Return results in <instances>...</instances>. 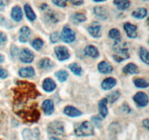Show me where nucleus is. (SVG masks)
<instances>
[{"label":"nucleus","instance_id":"obj_13","mask_svg":"<svg viewBox=\"0 0 149 140\" xmlns=\"http://www.w3.org/2000/svg\"><path fill=\"white\" fill-rule=\"evenodd\" d=\"M20 37L19 39L21 42H26L29 40L31 35V30L27 26H23L20 30Z\"/></svg>","mask_w":149,"mask_h":140},{"label":"nucleus","instance_id":"obj_39","mask_svg":"<svg viewBox=\"0 0 149 140\" xmlns=\"http://www.w3.org/2000/svg\"><path fill=\"white\" fill-rule=\"evenodd\" d=\"M7 75H8L7 71L5 69H4L0 68V79L6 78L7 77Z\"/></svg>","mask_w":149,"mask_h":140},{"label":"nucleus","instance_id":"obj_17","mask_svg":"<svg viewBox=\"0 0 149 140\" xmlns=\"http://www.w3.org/2000/svg\"><path fill=\"white\" fill-rule=\"evenodd\" d=\"M98 70L100 72L103 74H109L113 71V67L106 61H102L98 64Z\"/></svg>","mask_w":149,"mask_h":140},{"label":"nucleus","instance_id":"obj_45","mask_svg":"<svg viewBox=\"0 0 149 140\" xmlns=\"http://www.w3.org/2000/svg\"><path fill=\"white\" fill-rule=\"evenodd\" d=\"M49 140H61V139H59L58 138H55V137H52V138H50V139Z\"/></svg>","mask_w":149,"mask_h":140},{"label":"nucleus","instance_id":"obj_4","mask_svg":"<svg viewBox=\"0 0 149 140\" xmlns=\"http://www.w3.org/2000/svg\"><path fill=\"white\" fill-rule=\"evenodd\" d=\"M47 131L49 134L53 135H62L64 133V127L61 122L54 121L49 124Z\"/></svg>","mask_w":149,"mask_h":140},{"label":"nucleus","instance_id":"obj_36","mask_svg":"<svg viewBox=\"0 0 149 140\" xmlns=\"http://www.w3.org/2000/svg\"><path fill=\"white\" fill-rule=\"evenodd\" d=\"M50 40L52 43H55V42H58L60 40V35L59 33L58 32H53L52 34L50 35Z\"/></svg>","mask_w":149,"mask_h":140},{"label":"nucleus","instance_id":"obj_19","mask_svg":"<svg viewBox=\"0 0 149 140\" xmlns=\"http://www.w3.org/2000/svg\"><path fill=\"white\" fill-rule=\"evenodd\" d=\"M64 113L70 117H77L81 115V112L77 108L71 106H68L64 109Z\"/></svg>","mask_w":149,"mask_h":140},{"label":"nucleus","instance_id":"obj_11","mask_svg":"<svg viewBox=\"0 0 149 140\" xmlns=\"http://www.w3.org/2000/svg\"><path fill=\"white\" fill-rule=\"evenodd\" d=\"M100 25L97 22H93L88 28V31L93 37H99L100 36Z\"/></svg>","mask_w":149,"mask_h":140},{"label":"nucleus","instance_id":"obj_41","mask_svg":"<svg viewBox=\"0 0 149 140\" xmlns=\"http://www.w3.org/2000/svg\"><path fill=\"white\" fill-rule=\"evenodd\" d=\"M7 3H8V0H0V11L5 8Z\"/></svg>","mask_w":149,"mask_h":140},{"label":"nucleus","instance_id":"obj_2","mask_svg":"<svg viewBox=\"0 0 149 140\" xmlns=\"http://www.w3.org/2000/svg\"><path fill=\"white\" fill-rule=\"evenodd\" d=\"M115 54L113 55V58L117 62H122L124 60L127 59L129 58V52H128L127 48H126V45L121 42V39L119 41H116L113 45Z\"/></svg>","mask_w":149,"mask_h":140},{"label":"nucleus","instance_id":"obj_20","mask_svg":"<svg viewBox=\"0 0 149 140\" xmlns=\"http://www.w3.org/2000/svg\"><path fill=\"white\" fill-rule=\"evenodd\" d=\"M34 69L32 67H25L19 70V74L23 77H31L34 75Z\"/></svg>","mask_w":149,"mask_h":140},{"label":"nucleus","instance_id":"obj_29","mask_svg":"<svg viewBox=\"0 0 149 140\" xmlns=\"http://www.w3.org/2000/svg\"><path fill=\"white\" fill-rule=\"evenodd\" d=\"M109 36L115 41H119L121 39V34L119 30L116 29H112L109 32Z\"/></svg>","mask_w":149,"mask_h":140},{"label":"nucleus","instance_id":"obj_9","mask_svg":"<svg viewBox=\"0 0 149 140\" xmlns=\"http://www.w3.org/2000/svg\"><path fill=\"white\" fill-rule=\"evenodd\" d=\"M33 52L29 49H23L21 50V52L20 54V59L22 62L23 63H31L33 61Z\"/></svg>","mask_w":149,"mask_h":140},{"label":"nucleus","instance_id":"obj_27","mask_svg":"<svg viewBox=\"0 0 149 140\" xmlns=\"http://www.w3.org/2000/svg\"><path fill=\"white\" fill-rule=\"evenodd\" d=\"M39 66L42 69H49L53 66V63L48 58H45L39 61Z\"/></svg>","mask_w":149,"mask_h":140},{"label":"nucleus","instance_id":"obj_43","mask_svg":"<svg viewBox=\"0 0 149 140\" xmlns=\"http://www.w3.org/2000/svg\"><path fill=\"white\" fill-rule=\"evenodd\" d=\"M148 125H149V121H148V119H146V120H143V126L145 127V128H146V129H148V128H149Z\"/></svg>","mask_w":149,"mask_h":140},{"label":"nucleus","instance_id":"obj_12","mask_svg":"<svg viewBox=\"0 0 149 140\" xmlns=\"http://www.w3.org/2000/svg\"><path fill=\"white\" fill-rule=\"evenodd\" d=\"M42 109H43L44 112L47 115H49L52 114L54 111V104L53 102L50 99L45 100L42 104Z\"/></svg>","mask_w":149,"mask_h":140},{"label":"nucleus","instance_id":"obj_5","mask_svg":"<svg viewBox=\"0 0 149 140\" xmlns=\"http://www.w3.org/2000/svg\"><path fill=\"white\" fill-rule=\"evenodd\" d=\"M22 135L24 140H39V131L37 128H26L23 131Z\"/></svg>","mask_w":149,"mask_h":140},{"label":"nucleus","instance_id":"obj_22","mask_svg":"<svg viewBox=\"0 0 149 140\" xmlns=\"http://www.w3.org/2000/svg\"><path fill=\"white\" fill-rule=\"evenodd\" d=\"M113 4L119 10H125L130 7V2L129 0H113Z\"/></svg>","mask_w":149,"mask_h":140},{"label":"nucleus","instance_id":"obj_1","mask_svg":"<svg viewBox=\"0 0 149 140\" xmlns=\"http://www.w3.org/2000/svg\"><path fill=\"white\" fill-rule=\"evenodd\" d=\"M13 110L25 123H35L39 119L40 112L36 99L39 92L36 86L26 81H17L13 89Z\"/></svg>","mask_w":149,"mask_h":140},{"label":"nucleus","instance_id":"obj_7","mask_svg":"<svg viewBox=\"0 0 149 140\" xmlns=\"http://www.w3.org/2000/svg\"><path fill=\"white\" fill-rule=\"evenodd\" d=\"M55 55L60 61H65L69 58L68 49L64 46H58L55 48Z\"/></svg>","mask_w":149,"mask_h":140},{"label":"nucleus","instance_id":"obj_28","mask_svg":"<svg viewBox=\"0 0 149 140\" xmlns=\"http://www.w3.org/2000/svg\"><path fill=\"white\" fill-rule=\"evenodd\" d=\"M140 56H141V59L146 63V64H149V55H148V51L145 48H141V51H140Z\"/></svg>","mask_w":149,"mask_h":140},{"label":"nucleus","instance_id":"obj_25","mask_svg":"<svg viewBox=\"0 0 149 140\" xmlns=\"http://www.w3.org/2000/svg\"><path fill=\"white\" fill-rule=\"evenodd\" d=\"M24 10H25V13H26V17L28 18V19H29V20L33 21V20H34L35 19H36V15H35V13H33V10H32L31 7V6L29 5V4H25Z\"/></svg>","mask_w":149,"mask_h":140},{"label":"nucleus","instance_id":"obj_40","mask_svg":"<svg viewBox=\"0 0 149 140\" xmlns=\"http://www.w3.org/2000/svg\"><path fill=\"white\" fill-rule=\"evenodd\" d=\"M7 42V36L2 32H0V45L4 44Z\"/></svg>","mask_w":149,"mask_h":140},{"label":"nucleus","instance_id":"obj_8","mask_svg":"<svg viewBox=\"0 0 149 140\" xmlns=\"http://www.w3.org/2000/svg\"><path fill=\"white\" fill-rule=\"evenodd\" d=\"M133 99L135 103L141 107L146 106L148 103V96L145 93H143V92H139L137 94H135Z\"/></svg>","mask_w":149,"mask_h":140},{"label":"nucleus","instance_id":"obj_24","mask_svg":"<svg viewBox=\"0 0 149 140\" xmlns=\"http://www.w3.org/2000/svg\"><path fill=\"white\" fill-rule=\"evenodd\" d=\"M123 71L126 74H137L138 73V68L135 64H128L123 69Z\"/></svg>","mask_w":149,"mask_h":140},{"label":"nucleus","instance_id":"obj_37","mask_svg":"<svg viewBox=\"0 0 149 140\" xmlns=\"http://www.w3.org/2000/svg\"><path fill=\"white\" fill-rule=\"evenodd\" d=\"M67 1H68V0H52V2H53L55 5L61 7H65L67 4Z\"/></svg>","mask_w":149,"mask_h":140},{"label":"nucleus","instance_id":"obj_35","mask_svg":"<svg viewBox=\"0 0 149 140\" xmlns=\"http://www.w3.org/2000/svg\"><path fill=\"white\" fill-rule=\"evenodd\" d=\"M73 18L75 20H77V22H83L84 20H86V17L83 14H81V13H76V14L74 15L73 16Z\"/></svg>","mask_w":149,"mask_h":140},{"label":"nucleus","instance_id":"obj_38","mask_svg":"<svg viewBox=\"0 0 149 140\" xmlns=\"http://www.w3.org/2000/svg\"><path fill=\"white\" fill-rule=\"evenodd\" d=\"M50 13H48V18H49V20L52 22H58V17L57 16V14H55V13H53L52 11H49Z\"/></svg>","mask_w":149,"mask_h":140},{"label":"nucleus","instance_id":"obj_34","mask_svg":"<svg viewBox=\"0 0 149 140\" xmlns=\"http://www.w3.org/2000/svg\"><path fill=\"white\" fill-rule=\"evenodd\" d=\"M43 45V41L40 39H36L31 42V45L33 46V48H34L35 50H39L42 48Z\"/></svg>","mask_w":149,"mask_h":140},{"label":"nucleus","instance_id":"obj_42","mask_svg":"<svg viewBox=\"0 0 149 140\" xmlns=\"http://www.w3.org/2000/svg\"><path fill=\"white\" fill-rule=\"evenodd\" d=\"M71 3H72L74 5H81L83 3V0H70Z\"/></svg>","mask_w":149,"mask_h":140},{"label":"nucleus","instance_id":"obj_10","mask_svg":"<svg viewBox=\"0 0 149 140\" xmlns=\"http://www.w3.org/2000/svg\"><path fill=\"white\" fill-rule=\"evenodd\" d=\"M124 29L127 35L130 38H135L137 36V26L130 23H126L124 25Z\"/></svg>","mask_w":149,"mask_h":140},{"label":"nucleus","instance_id":"obj_31","mask_svg":"<svg viewBox=\"0 0 149 140\" xmlns=\"http://www.w3.org/2000/svg\"><path fill=\"white\" fill-rule=\"evenodd\" d=\"M69 69L71 70L74 74H75L76 75H81V68L80 66H79L77 64H71L69 66Z\"/></svg>","mask_w":149,"mask_h":140},{"label":"nucleus","instance_id":"obj_16","mask_svg":"<svg viewBox=\"0 0 149 140\" xmlns=\"http://www.w3.org/2000/svg\"><path fill=\"white\" fill-rule=\"evenodd\" d=\"M107 99H103L99 102V110H100V115L102 118H105L108 115L107 109Z\"/></svg>","mask_w":149,"mask_h":140},{"label":"nucleus","instance_id":"obj_32","mask_svg":"<svg viewBox=\"0 0 149 140\" xmlns=\"http://www.w3.org/2000/svg\"><path fill=\"white\" fill-rule=\"evenodd\" d=\"M134 83L137 87L141 88H145L148 86V82L146 81L143 79H136V80H135Z\"/></svg>","mask_w":149,"mask_h":140},{"label":"nucleus","instance_id":"obj_33","mask_svg":"<svg viewBox=\"0 0 149 140\" xmlns=\"http://www.w3.org/2000/svg\"><path fill=\"white\" fill-rule=\"evenodd\" d=\"M55 75H56L57 78L58 79V80L61 82H64L66 80L67 77H68V72H66L65 71H58V72L55 73Z\"/></svg>","mask_w":149,"mask_h":140},{"label":"nucleus","instance_id":"obj_26","mask_svg":"<svg viewBox=\"0 0 149 140\" xmlns=\"http://www.w3.org/2000/svg\"><path fill=\"white\" fill-rule=\"evenodd\" d=\"M132 15L136 18H143L147 15V10L145 8H139L137 10L133 11L132 13Z\"/></svg>","mask_w":149,"mask_h":140},{"label":"nucleus","instance_id":"obj_30","mask_svg":"<svg viewBox=\"0 0 149 140\" xmlns=\"http://www.w3.org/2000/svg\"><path fill=\"white\" fill-rule=\"evenodd\" d=\"M120 96V93L118 90H116V91H113L112 93H111L109 96H107L108 99L107 101L109 102L110 103H113L114 102H116L118 99V98Z\"/></svg>","mask_w":149,"mask_h":140},{"label":"nucleus","instance_id":"obj_21","mask_svg":"<svg viewBox=\"0 0 149 140\" xmlns=\"http://www.w3.org/2000/svg\"><path fill=\"white\" fill-rule=\"evenodd\" d=\"M86 55H89V56L92 57V58H97L99 55L98 50L95 47L93 46V45H88L86 47L85 50H84Z\"/></svg>","mask_w":149,"mask_h":140},{"label":"nucleus","instance_id":"obj_6","mask_svg":"<svg viewBox=\"0 0 149 140\" xmlns=\"http://www.w3.org/2000/svg\"><path fill=\"white\" fill-rule=\"evenodd\" d=\"M61 37L64 42L70 43V42H74L75 39V32L68 26H65L63 29Z\"/></svg>","mask_w":149,"mask_h":140},{"label":"nucleus","instance_id":"obj_44","mask_svg":"<svg viewBox=\"0 0 149 140\" xmlns=\"http://www.w3.org/2000/svg\"><path fill=\"white\" fill-rule=\"evenodd\" d=\"M3 61H4V57H3L1 55H0V63L2 62Z\"/></svg>","mask_w":149,"mask_h":140},{"label":"nucleus","instance_id":"obj_23","mask_svg":"<svg viewBox=\"0 0 149 140\" xmlns=\"http://www.w3.org/2000/svg\"><path fill=\"white\" fill-rule=\"evenodd\" d=\"M94 12H95V14L99 18L102 19V20H105L108 18V13L106 11V10L103 7H95L94 9Z\"/></svg>","mask_w":149,"mask_h":140},{"label":"nucleus","instance_id":"obj_3","mask_svg":"<svg viewBox=\"0 0 149 140\" xmlns=\"http://www.w3.org/2000/svg\"><path fill=\"white\" fill-rule=\"evenodd\" d=\"M93 126L89 121H84L75 130V134L78 136H87L93 135Z\"/></svg>","mask_w":149,"mask_h":140},{"label":"nucleus","instance_id":"obj_47","mask_svg":"<svg viewBox=\"0 0 149 140\" xmlns=\"http://www.w3.org/2000/svg\"><path fill=\"white\" fill-rule=\"evenodd\" d=\"M143 1H148V0H143Z\"/></svg>","mask_w":149,"mask_h":140},{"label":"nucleus","instance_id":"obj_18","mask_svg":"<svg viewBox=\"0 0 149 140\" xmlns=\"http://www.w3.org/2000/svg\"><path fill=\"white\" fill-rule=\"evenodd\" d=\"M11 16L13 19L15 21L18 22L21 20L22 18H23V13H22L21 8L18 6H15L13 8L11 13Z\"/></svg>","mask_w":149,"mask_h":140},{"label":"nucleus","instance_id":"obj_14","mask_svg":"<svg viewBox=\"0 0 149 140\" xmlns=\"http://www.w3.org/2000/svg\"><path fill=\"white\" fill-rule=\"evenodd\" d=\"M43 88L47 92H52L56 88V84L50 78L45 79L43 83Z\"/></svg>","mask_w":149,"mask_h":140},{"label":"nucleus","instance_id":"obj_15","mask_svg":"<svg viewBox=\"0 0 149 140\" xmlns=\"http://www.w3.org/2000/svg\"><path fill=\"white\" fill-rule=\"evenodd\" d=\"M116 84V81L115 79L111 78V77H109V78L105 79L103 81L101 84L102 88L104 89V90H110L112 88L114 87Z\"/></svg>","mask_w":149,"mask_h":140},{"label":"nucleus","instance_id":"obj_46","mask_svg":"<svg viewBox=\"0 0 149 140\" xmlns=\"http://www.w3.org/2000/svg\"><path fill=\"white\" fill-rule=\"evenodd\" d=\"M95 1H97V2H100V1H103L105 0H94Z\"/></svg>","mask_w":149,"mask_h":140}]
</instances>
